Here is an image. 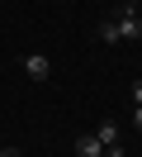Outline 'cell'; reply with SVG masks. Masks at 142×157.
<instances>
[{"mask_svg":"<svg viewBox=\"0 0 142 157\" xmlns=\"http://www.w3.org/2000/svg\"><path fill=\"white\" fill-rule=\"evenodd\" d=\"M104 157H128V152H123V143H114V147H104Z\"/></svg>","mask_w":142,"mask_h":157,"instance_id":"cell-8","label":"cell"},{"mask_svg":"<svg viewBox=\"0 0 142 157\" xmlns=\"http://www.w3.org/2000/svg\"><path fill=\"white\" fill-rule=\"evenodd\" d=\"M76 157H104V143L95 138V128H85V133H76Z\"/></svg>","mask_w":142,"mask_h":157,"instance_id":"cell-3","label":"cell"},{"mask_svg":"<svg viewBox=\"0 0 142 157\" xmlns=\"http://www.w3.org/2000/svg\"><path fill=\"white\" fill-rule=\"evenodd\" d=\"M109 19H114V29H118V43H137L142 38V10H137V0H123Z\"/></svg>","mask_w":142,"mask_h":157,"instance_id":"cell-1","label":"cell"},{"mask_svg":"<svg viewBox=\"0 0 142 157\" xmlns=\"http://www.w3.org/2000/svg\"><path fill=\"white\" fill-rule=\"evenodd\" d=\"M133 105H142V76L133 81Z\"/></svg>","mask_w":142,"mask_h":157,"instance_id":"cell-7","label":"cell"},{"mask_svg":"<svg viewBox=\"0 0 142 157\" xmlns=\"http://www.w3.org/2000/svg\"><path fill=\"white\" fill-rule=\"evenodd\" d=\"M128 124H133V128L142 133V105H133V109H128Z\"/></svg>","mask_w":142,"mask_h":157,"instance_id":"cell-6","label":"cell"},{"mask_svg":"<svg viewBox=\"0 0 142 157\" xmlns=\"http://www.w3.org/2000/svg\"><path fill=\"white\" fill-rule=\"evenodd\" d=\"M24 71H28V81H47V76H52L47 52H28V57H24Z\"/></svg>","mask_w":142,"mask_h":157,"instance_id":"cell-2","label":"cell"},{"mask_svg":"<svg viewBox=\"0 0 142 157\" xmlns=\"http://www.w3.org/2000/svg\"><path fill=\"white\" fill-rule=\"evenodd\" d=\"M95 138H100L104 147H114V143H118V119H109V114H104L100 124H95Z\"/></svg>","mask_w":142,"mask_h":157,"instance_id":"cell-4","label":"cell"},{"mask_svg":"<svg viewBox=\"0 0 142 157\" xmlns=\"http://www.w3.org/2000/svg\"><path fill=\"white\" fill-rule=\"evenodd\" d=\"M100 43H118V29H114V19H100Z\"/></svg>","mask_w":142,"mask_h":157,"instance_id":"cell-5","label":"cell"},{"mask_svg":"<svg viewBox=\"0 0 142 157\" xmlns=\"http://www.w3.org/2000/svg\"><path fill=\"white\" fill-rule=\"evenodd\" d=\"M0 157H24V152H19V147H0Z\"/></svg>","mask_w":142,"mask_h":157,"instance_id":"cell-9","label":"cell"}]
</instances>
